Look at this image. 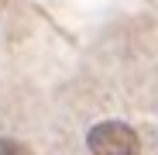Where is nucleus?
Returning <instances> with one entry per match:
<instances>
[{"mask_svg": "<svg viewBox=\"0 0 158 155\" xmlns=\"http://www.w3.org/2000/svg\"><path fill=\"white\" fill-rule=\"evenodd\" d=\"M86 145L93 155H138L141 152V141H138V131L127 127L120 121H103L96 124L93 131L86 135Z\"/></svg>", "mask_w": 158, "mask_h": 155, "instance_id": "nucleus-1", "label": "nucleus"}, {"mask_svg": "<svg viewBox=\"0 0 158 155\" xmlns=\"http://www.w3.org/2000/svg\"><path fill=\"white\" fill-rule=\"evenodd\" d=\"M0 155H35L24 141H14V138H0Z\"/></svg>", "mask_w": 158, "mask_h": 155, "instance_id": "nucleus-2", "label": "nucleus"}]
</instances>
